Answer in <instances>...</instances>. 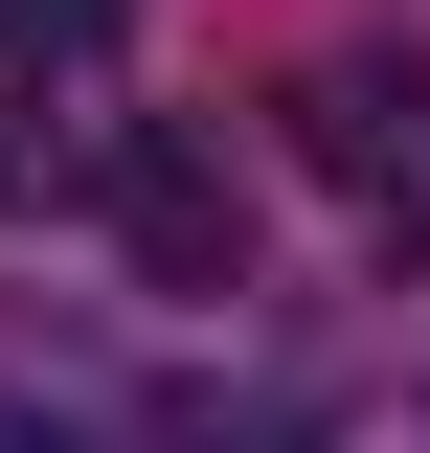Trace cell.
<instances>
[{
  "mask_svg": "<svg viewBox=\"0 0 430 453\" xmlns=\"http://www.w3.org/2000/svg\"><path fill=\"white\" fill-rule=\"evenodd\" d=\"M159 453H318V431H295V408H181Z\"/></svg>",
  "mask_w": 430,
  "mask_h": 453,
  "instance_id": "3",
  "label": "cell"
},
{
  "mask_svg": "<svg viewBox=\"0 0 430 453\" xmlns=\"http://www.w3.org/2000/svg\"><path fill=\"white\" fill-rule=\"evenodd\" d=\"M295 136H318V181H430V68H318V91H295Z\"/></svg>",
  "mask_w": 430,
  "mask_h": 453,
  "instance_id": "2",
  "label": "cell"
},
{
  "mask_svg": "<svg viewBox=\"0 0 430 453\" xmlns=\"http://www.w3.org/2000/svg\"><path fill=\"white\" fill-rule=\"evenodd\" d=\"M0 181H23V68H0Z\"/></svg>",
  "mask_w": 430,
  "mask_h": 453,
  "instance_id": "5",
  "label": "cell"
},
{
  "mask_svg": "<svg viewBox=\"0 0 430 453\" xmlns=\"http://www.w3.org/2000/svg\"><path fill=\"white\" fill-rule=\"evenodd\" d=\"M91 204H113V250H136L159 295H227V273H250V159H227V136H181V113L91 136Z\"/></svg>",
  "mask_w": 430,
  "mask_h": 453,
  "instance_id": "1",
  "label": "cell"
},
{
  "mask_svg": "<svg viewBox=\"0 0 430 453\" xmlns=\"http://www.w3.org/2000/svg\"><path fill=\"white\" fill-rule=\"evenodd\" d=\"M23 46H113V0H23Z\"/></svg>",
  "mask_w": 430,
  "mask_h": 453,
  "instance_id": "4",
  "label": "cell"
},
{
  "mask_svg": "<svg viewBox=\"0 0 430 453\" xmlns=\"http://www.w3.org/2000/svg\"><path fill=\"white\" fill-rule=\"evenodd\" d=\"M0 453H68V431H46V408H0Z\"/></svg>",
  "mask_w": 430,
  "mask_h": 453,
  "instance_id": "6",
  "label": "cell"
}]
</instances>
